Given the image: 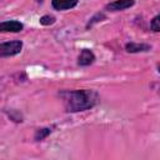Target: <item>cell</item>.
<instances>
[{"label":"cell","mask_w":160,"mask_h":160,"mask_svg":"<svg viewBox=\"0 0 160 160\" xmlns=\"http://www.w3.org/2000/svg\"><path fill=\"white\" fill-rule=\"evenodd\" d=\"M60 96L64 101V106L68 112H79L89 110L94 108L100 100L98 91L91 89L61 91Z\"/></svg>","instance_id":"1"},{"label":"cell","mask_w":160,"mask_h":160,"mask_svg":"<svg viewBox=\"0 0 160 160\" xmlns=\"http://www.w3.org/2000/svg\"><path fill=\"white\" fill-rule=\"evenodd\" d=\"M22 49V41L20 40H14V41H6L0 45V56L6 58V56H14L19 54Z\"/></svg>","instance_id":"2"},{"label":"cell","mask_w":160,"mask_h":160,"mask_svg":"<svg viewBox=\"0 0 160 160\" xmlns=\"http://www.w3.org/2000/svg\"><path fill=\"white\" fill-rule=\"evenodd\" d=\"M134 4H135V0H115L112 2H109L105 6V9L108 11H121L131 8Z\"/></svg>","instance_id":"3"},{"label":"cell","mask_w":160,"mask_h":160,"mask_svg":"<svg viewBox=\"0 0 160 160\" xmlns=\"http://www.w3.org/2000/svg\"><path fill=\"white\" fill-rule=\"evenodd\" d=\"M24 29V25L18 20L2 21L0 24V31L2 32H19Z\"/></svg>","instance_id":"4"},{"label":"cell","mask_w":160,"mask_h":160,"mask_svg":"<svg viewBox=\"0 0 160 160\" xmlns=\"http://www.w3.org/2000/svg\"><path fill=\"white\" fill-rule=\"evenodd\" d=\"M95 61V55L90 49H82L78 58L79 66H89Z\"/></svg>","instance_id":"5"},{"label":"cell","mask_w":160,"mask_h":160,"mask_svg":"<svg viewBox=\"0 0 160 160\" xmlns=\"http://www.w3.org/2000/svg\"><path fill=\"white\" fill-rule=\"evenodd\" d=\"M125 50L128 52L135 54V52H146L151 50V46L149 44H144V42H128L125 45Z\"/></svg>","instance_id":"6"},{"label":"cell","mask_w":160,"mask_h":160,"mask_svg":"<svg viewBox=\"0 0 160 160\" xmlns=\"http://www.w3.org/2000/svg\"><path fill=\"white\" fill-rule=\"evenodd\" d=\"M79 0H51V5L55 10H70L78 5Z\"/></svg>","instance_id":"7"},{"label":"cell","mask_w":160,"mask_h":160,"mask_svg":"<svg viewBox=\"0 0 160 160\" xmlns=\"http://www.w3.org/2000/svg\"><path fill=\"white\" fill-rule=\"evenodd\" d=\"M51 132V129L50 128H41V129H38L35 131V135H34V139L35 141H42L45 138H48V135H50Z\"/></svg>","instance_id":"8"},{"label":"cell","mask_w":160,"mask_h":160,"mask_svg":"<svg viewBox=\"0 0 160 160\" xmlns=\"http://www.w3.org/2000/svg\"><path fill=\"white\" fill-rule=\"evenodd\" d=\"M150 29L154 32H160V14H158L155 18H152L150 22Z\"/></svg>","instance_id":"9"},{"label":"cell","mask_w":160,"mask_h":160,"mask_svg":"<svg viewBox=\"0 0 160 160\" xmlns=\"http://www.w3.org/2000/svg\"><path fill=\"white\" fill-rule=\"evenodd\" d=\"M54 22H55V18L52 15H44V16L40 18V24L41 25L48 26V25H51Z\"/></svg>","instance_id":"10"},{"label":"cell","mask_w":160,"mask_h":160,"mask_svg":"<svg viewBox=\"0 0 160 160\" xmlns=\"http://www.w3.org/2000/svg\"><path fill=\"white\" fill-rule=\"evenodd\" d=\"M101 19H105V15L102 14V12H98L95 16H92L91 19H90V21L88 22V25H86V28H89V26H92L95 22H98V21H101Z\"/></svg>","instance_id":"11"},{"label":"cell","mask_w":160,"mask_h":160,"mask_svg":"<svg viewBox=\"0 0 160 160\" xmlns=\"http://www.w3.org/2000/svg\"><path fill=\"white\" fill-rule=\"evenodd\" d=\"M158 71H159V72H160V65H159V66H158Z\"/></svg>","instance_id":"12"},{"label":"cell","mask_w":160,"mask_h":160,"mask_svg":"<svg viewBox=\"0 0 160 160\" xmlns=\"http://www.w3.org/2000/svg\"><path fill=\"white\" fill-rule=\"evenodd\" d=\"M39 1H41V0H39Z\"/></svg>","instance_id":"13"}]
</instances>
